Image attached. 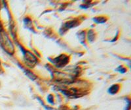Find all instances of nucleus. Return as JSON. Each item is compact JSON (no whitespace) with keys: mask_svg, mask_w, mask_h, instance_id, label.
I'll return each mask as SVG.
<instances>
[{"mask_svg":"<svg viewBox=\"0 0 131 110\" xmlns=\"http://www.w3.org/2000/svg\"><path fill=\"white\" fill-rule=\"evenodd\" d=\"M0 45L3 50L9 55H13L15 52L13 44L3 29H0Z\"/></svg>","mask_w":131,"mask_h":110,"instance_id":"nucleus-1","label":"nucleus"},{"mask_svg":"<svg viewBox=\"0 0 131 110\" xmlns=\"http://www.w3.org/2000/svg\"><path fill=\"white\" fill-rule=\"evenodd\" d=\"M21 50L23 51L24 61H25L27 66L30 67H34L37 64V58L30 51L24 50L23 49H22Z\"/></svg>","mask_w":131,"mask_h":110,"instance_id":"nucleus-2","label":"nucleus"},{"mask_svg":"<svg viewBox=\"0 0 131 110\" xmlns=\"http://www.w3.org/2000/svg\"><path fill=\"white\" fill-rule=\"evenodd\" d=\"M52 63L57 67L61 68L67 65L69 62V57L65 54L60 55L58 57L52 59Z\"/></svg>","mask_w":131,"mask_h":110,"instance_id":"nucleus-3","label":"nucleus"},{"mask_svg":"<svg viewBox=\"0 0 131 110\" xmlns=\"http://www.w3.org/2000/svg\"><path fill=\"white\" fill-rule=\"evenodd\" d=\"M79 23L77 19L72 20V21H68V23H65V24L63 25V28H62L61 30H63V32H65L66 30H68V29H72L73 27H75L78 25H79Z\"/></svg>","mask_w":131,"mask_h":110,"instance_id":"nucleus-4","label":"nucleus"},{"mask_svg":"<svg viewBox=\"0 0 131 110\" xmlns=\"http://www.w3.org/2000/svg\"><path fill=\"white\" fill-rule=\"evenodd\" d=\"M119 88H120L119 85H113L108 89V92L110 94H114L117 93L119 91Z\"/></svg>","mask_w":131,"mask_h":110,"instance_id":"nucleus-5","label":"nucleus"},{"mask_svg":"<svg viewBox=\"0 0 131 110\" xmlns=\"http://www.w3.org/2000/svg\"><path fill=\"white\" fill-rule=\"evenodd\" d=\"M93 21L97 24H102V23H105L106 21V19L103 17H95V18L93 19Z\"/></svg>","mask_w":131,"mask_h":110,"instance_id":"nucleus-6","label":"nucleus"},{"mask_svg":"<svg viewBox=\"0 0 131 110\" xmlns=\"http://www.w3.org/2000/svg\"><path fill=\"white\" fill-rule=\"evenodd\" d=\"M95 34H94V31L92 30H90L88 32V40L89 42H92L94 40V38H95Z\"/></svg>","mask_w":131,"mask_h":110,"instance_id":"nucleus-7","label":"nucleus"},{"mask_svg":"<svg viewBox=\"0 0 131 110\" xmlns=\"http://www.w3.org/2000/svg\"><path fill=\"white\" fill-rule=\"evenodd\" d=\"M79 34V39L81 42H82V40H85V32L81 31Z\"/></svg>","mask_w":131,"mask_h":110,"instance_id":"nucleus-8","label":"nucleus"},{"mask_svg":"<svg viewBox=\"0 0 131 110\" xmlns=\"http://www.w3.org/2000/svg\"><path fill=\"white\" fill-rule=\"evenodd\" d=\"M116 71H119V72H121V73H125V72L127 71V69H126L125 67H123L119 66V67H118L117 68Z\"/></svg>","mask_w":131,"mask_h":110,"instance_id":"nucleus-9","label":"nucleus"},{"mask_svg":"<svg viewBox=\"0 0 131 110\" xmlns=\"http://www.w3.org/2000/svg\"><path fill=\"white\" fill-rule=\"evenodd\" d=\"M47 101L50 104H53V96L52 94H49L47 97Z\"/></svg>","mask_w":131,"mask_h":110,"instance_id":"nucleus-10","label":"nucleus"},{"mask_svg":"<svg viewBox=\"0 0 131 110\" xmlns=\"http://www.w3.org/2000/svg\"><path fill=\"white\" fill-rule=\"evenodd\" d=\"M0 65H1V62H0Z\"/></svg>","mask_w":131,"mask_h":110,"instance_id":"nucleus-11","label":"nucleus"}]
</instances>
